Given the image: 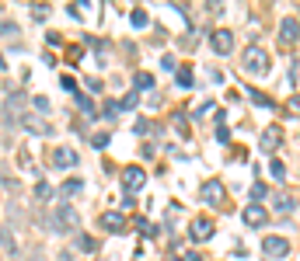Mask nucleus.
<instances>
[{
  "mask_svg": "<svg viewBox=\"0 0 300 261\" xmlns=\"http://www.w3.org/2000/svg\"><path fill=\"white\" fill-rule=\"evenodd\" d=\"M133 84H136V94H140V91H150V87H154V73L140 70V73L133 77Z\"/></svg>",
  "mask_w": 300,
  "mask_h": 261,
  "instance_id": "17",
  "label": "nucleus"
},
{
  "mask_svg": "<svg viewBox=\"0 0 300 261\" xmlns=\"http://www.w3.org/2000/svg\"><path fill=\"white\" fill-rule=\"evenodd\" d=\"M53 164H56V167H74L77 164V150H70V146H56V150H53Z\"/></svg>",
  "mask_w": 300,
  "mask_h": 261,
  "instance_id": "11",
  "label": "nucleus"
},
{
  "mask_svg": "<svg viewBox=\"0 0 300 261\" xmlns=\"http://www.w3.org/2000/svg\"><path fill=\"white\" fill-rule=\"evenodd\" d=\"M60 87H63V91H70V94H77V80H74V77H63V84H60Z\"/></svg>",
  "mask_w": 300,
  "mask_h": 261,
  "instance_id": "33",
  "label": "nucleus"
},
{
  "mask_svg": "<svg viewBox=\"0 0 300 261\" xmlns=\"http://www.w3.org/2000/svg\"><path fill=\"white\" fill-rule=\"evenodd\" d=\"M279 42H283V49L290 46H297V18L290 14V18H283V25H279Z\"/></svg>",
  "mask_w": 300,
  "mask_h": 261,
  "instance_id": "7",
  "label": "nucleus"
},
{
  "mask_svg": "<svg viewBox=\"0 0 300 261\" xmlns=\"http://www.w3.org/2000/svg\"><path fill=\"white\" fill-rule=\"evenodd\" d=\"M276 209H279V212H293V209H297V198L293 195H279L276 198Z\"/></svg>",
  "mask_w": 300,
  "mask_h": 261,
  "instance_id": "21",
  "label": "nucleus"
},
{
  "mask_svg": "<svg viewBox=\"0 0 300 261\" xmlns=\"http://www.w3.org/2000/svg\"><path fill=\"white\" fill-rule=\"evenodd\" d=\"M101 119H119V105L115 101H105L101 105Z\"/></svg>",
  "mask_w": 300,
  "mask_h": 261,
  "instance_id": "26",
  "label": "nucleus"
},
{
  "mask_svg": "<svg viewBox=\"0 0 300 261\" xmlns=\"http://www.w3.org/2000/svg\"><path fill=\"white\" fill-rule=\"evenodd\" d=\"M80 192H84V181H80V178H70V181H63V188H60V195H63V198L80 195Z\"/></svg>",
  "mask_w": 300,
  "mask_h": 261,
  "instance_id": "16",
  "label": "nucleus"
},
{
  "mask_svg": "<svg viewBox=\"0 0 300 261\" xmlns=\"http://www.w3.org/2000/svg\"><path fill=\"white\" fill-rule=\"evenodd\" d=\"M18 126H25L28 132H35V136H46L49 132V122L46 119H39V115H21V122Z\"/></svg>",
  "mask_w": 300,
  "mask_h": 261,
  "instance_id": "12",
  "label": "nucleus"
},
{
  "mask_svg": "<svg viewBox=\"0 0 300 261\" xmlns=\"http://www.w3.org/2000/svg\"><path fill=\"white\" fill-rule=\"evenodd\" d=\"M108 143H112V136H108V132H94V136H91V146H94V150H105Z\"/></svg>",
  "mask_w": 300,
  "mask_h": 261,
  "instance_id": "25",
  "label": "nucleus"
},
{
  "mask_svg": "<svg viewBox=\"0 0 300 261\" xmlns=\"http://www.w3.org/2000/svg\"><path fill=\"white\" fill-rule=\"evenodd\" d=\"M0 244H4V251H7V254H18V240H14V233H11L4 223H0Z\"/></svg>",
  "mask_w": 300,
  "mask_h": 261,
  "instance_id": "14",
  "label": "nucleus"
},
{
  "mask_svg": "<svg viewBox=\"0 0 300 261\" xmlns=\"http://www.w3.org/2000/svg\"><path fill=\"white\" fill-rule=\"evenodd\" d=\"M241 70H244L248 77H265V73H269V53L258 49V46H251V49L244 53V60H241Z\"/></svg>",
  "mask_w": 300,
  "mask_h": 261,
  "instance_id": "2",
  "label": "nucleus"
},
{
  "mask_svg": "<svg viewBox=\"0 0 300 261\" xmlns=\"http://www.w3.org/2000/svg\"><path fill=\"white\" fill-rule=\"evenodd\" d=\"M213 219H206V216H199V219H192V230H189V237L192 240H210L213 237Z\"/></svg>",
  "mask_w": 300,
  "mask_h": 261,
  "instance_id": "8",
  "label": "nucleus"
},
{
  "mask_svg": "<svg viewBox=\"0 0 300 261\" xmlns=\"http://www.w3.org/2000/svg\"><path fill=\"white\" fill-rule=\"evenodd\" d=\"M265 192H269L265 181H255V185H251V198H255V205H258V198H265Z\"/></svg>",
  "mask_w": 300,
  "mask_h": 261,
  "instance_id": "27",
  "label": "nucleus"
},
{
  "mask_svg": "<svg viewBox=\"0 0 300 261\" xmlns=\"http://www.w3.org/2000/svg\"><path fill=\"white\" fill-rule=\"evenodd\" d=\"M297 70H300V63H297V60H290V73H286L290 87H297Z\"/></svg>",
  "mask_w": 300,
  "mask_h": 261,
  "instance_id": "30",
  "label": "nucleus"
},
{
  "mask_svg": "<svg viewBox=\"0 0 300 261\" xmlns=\"http://www.w3.org/2000/svg\"><path fill=\"white\" fill-rule=\"evenodd\" d=\"M77 244H80V251H87V254H98V247H101V244H98L94 237H87V233H84V237H80Z\"/></svg>",
  "mask_w": 300,
  "mask_h": 261,
  "instance_id": "23",
  "label": "nucleus"
},
{
  "mask_svg": "<svg viewBox=\"0 0 300 261\" xmlns=\"http://www.w3.org/2000/svg\"><path fill=\"white\" fill-rule=\"evenodd\" d=\"M210 46H213L220 56H230V49H234V35H230L227 28H220V32H213V35H210Z\"/></svg>",
  "mask_w": 300,
  "mask_h": 261,
  "instance_id": "9",
  "label": "nucleus"
},
{
  "mask_svg": "<svg viewBox=\"0 0 300 261\" xmlns=\"http://www.w3.org/2000/svg\"><path fill=\"white\" fill-rule=\"evenodd\" d=\"M32 108H39V112H49V98H42V94H39V98H32Z\"/></svg>",
  "mask_w": 300,
  "mask_h": 261,
  "instance_id": "32",
  "label": "nucleus"
},
{
  "mask_svg": "<svg viewBox=\"0 0 300 261\" xmlns=\"http://www.w3.org/2000/svg\"><path fill=\"white\" fill-rule=\"evenodd\" d=\"M265 219H269V212H265L262 205H255V202L244 209V223H248V226H265Z\"/></svg>",
  "mask_w": 300,
  "mask_h": 261,
  "instance_id": "13",
  "label": "nucleus"
},
{
  "mask_svg": "<svg viewBox=\"0 0 300 261\" xmlns=\"http://www.w3.org/2000/svg\"><path fill=\"white\" fill-rule=\"evenodd\" d=\"M251 101H258V105H265V108L272 105V98H269V94H262V91H251Z\"/></svg>",
  "mask_w": 300,
  "mask_h": 261,
  "instance_id": "31",
  "label": "nucleus"
},
{
  "mask_svg": "<svg viewBox=\"0 0 300 261\" xmlns=\"http://www.w3.org/2000/svg\"><path fill=\"white\" fill-rule=\"evenodd\" d=\"M14 32H18V25L7 21V18H0V35H14Z\"/></svg>",
  "mask_w": 300,
  "mask_h": 261,
  "instance_id": "29",
  "label": "nucleus"
},
{
  "mask_svg": "<svg viewBox=\"0 0 300 261\" xmlns=\"http://www.w3.org/2000/svg\"><path fill=\"white\" fill-rule=\"evenodd\" d=\"M279 143H283V129H279V126H269V129L262 132V139H258V146H262L265 153H276Z\"/></svg>",
  "mask_w": 300,
  "mask_h": 261,
  "instance_id": "6",
  "label": "nucleus"
},
{
  "mask_svg": "<svg viewBox=\"0 0 300 261\" xmlns=\"http://www.w3.org/2000/svg\"><path fill=\"white\" fill-rule=\"evenodd\" d=\"M168 261H185V258H175V254H171V258H168Z\"/></svg>",
  "mask_w": 300,
  "mask_h": 261,
  "instance_id": "35",
  "label": "nucleus"
},
{
  "mask_svg": "<svg viewBox=\"0 0 300 261\" xmlns=\"http://www.w3.org/2000/svg\"><path fill=\"white\" fill-rule=\"evenodd\" d=\"M80 226V212H77L70 202H60L49 216V230H60V233H74Z\"/></svg>",
  "mask_w": 300,
  "mask_h": 261,
  "instance_id": "1",
  "label": "nucleus"
},
{
  "mask_svg": "<svg viewBox=\"0 0 300 261\" xmlns=\"http://www.w3.org/2000/svg\"><path fill=\"white\" fill-rule=\"evenodd\" d=\"M217 139H220V143H227V139H230V132H227V126H217Z\"/></svg>",
  "mask_w": 300,
  "mask_h": 261,
  "instance_id": "34",
  "label": "nucleus"
},
{
  "mask_svg": "<svg viewBox=\"0 0 300 261\" xmlns=\"http://www.w3.org/2000/svg\"><path fill=\"white\" fill-rule=\"evenodd\" d=\"M136 230H140V233H143V237H157V226H154V223H150V219H143V216H140V219H136Z\"/></svg>",
  "mask_w": 300,
  "mask_h": 261,
  "instance_id": "24",
  "label": "nucleus"
},
{
  "mask_svg": "<svg viewBox=\"0 0 300 261\" xmlns=\"http://www.w3.org/2000/svg\"><path fill=\"white\" fill-rule=\"evenodd\" d=\"M18 167L35 174V160H32V150H28V146H21V150H18Z\"/></svg>",
  "mask_w": 300,
  "mask_h": 261,
  "instance_id": "15",
  "label": "nucleus"
},
{
  "mask_svg": "<svg viewBox=\"0 0 300 261\" xmlns=\"http://www.w3.org/2000/svg\"><path fill=\"white\" fill-rule=\"evenodd\" d=\"M175 80H178V87H192V66H178Z\"/></svg>",
  "mask_w": 300,
  "mask_h": 261,
  "instance_id": "19",
  "label": "nucleus"
},
{
  "mask_svg": "<svg viewBox=\"0 0 300 261\" xmlns=\"http://www.w3.org/2000/svg\"><path fill=\"white\" fill-rule=\"evenodd\" d=\"M136 101H140V94H136V91H129V94H126L122 101H115V105H119V112H133V108H136Z\"/></svg>",
  "mask_w": 300,
  "mask_h": 261,
  "instance_id": "20",
  "label": "nucleus"
},
{
  "mask_svg": "<svg viewBox=\"0 0 300 261\" xmlns=\"http://www.w3.org/2000/svg\"><path fill=\"white\" fill-rule=\"evenodd\" d=\"M203 202H206V205H213V209H220V205L227 202V188H224V181H217V178L203 181Z\"/></svg>",
  "mask_w": 300,
  "mask_h": 261,
  "instance_id": "3",
  "label": "nucleus"
},
{
  "mask_svg": "<svg viewBox=\"0 0 300 261\" xmlns=\"http://www.w3.org/2000/svg\"><path fill=\"white\" fill-rule=\"evenodd\" d=\"M269 174H272V178H276V181H283V178H286V164H283V160H279V157H276V160H272V164H269Z\"/></svg>",
  "mask_w": 300,
  "mask_h": 261,
  "instance_id": "22",
  "label": "nucleus"
},
{
  "mask_svg": "<svg viewBox=\"0 0 300 261\" xmlns=\"http://www.w3.org/2000/svg\"><path fill=\"white\" fill-rule=\"evenodd\" d=\"M133 28H147V11H133Z\"/></svg>",
  "mask_w": 300,
  "mask_h": 261,
  "instance_id": "28",
  "label": "nucleus"
},
{
  "mask_svg": "<svg viewBox=\"0 0 300 261\" xmlns=\"http://www.w3.org/2000/svg\"><path fill=\"white\" fill-rule=\"evenodd\" d=\"M53 198V185L49 181H35V202L42 205V202H49Z\"/></svg>",
  "mask_w": 300,
  "mask_h": 261,
  "instance_id": "18",
  "label": "nucleus"
},
{
  "mask_svg": "<svg viewBox=\"0 0 300 261\" xmlns=\"http://www.w3.org/2000/svg\"><path fill=\"white\" fill-rule=\"evenodd\" d=\"M143 185H147V171H143V167H136V164L122 167V188H126V192H140Z\"/></svg>",
  "mask_w": 300,
  "mask_h": 261,
  "instance_id": "4",
  "label": "nucleus"
},
{
  "mask_svg": "<svg viewBox=\"0 0 300 261\" xmlns=\"http://www.w3.org/2000/svg\"><path fill=\"white\" fill-rule=\"evenodd\" d=\"M98 223H101L108 233H122V230H126V216H122V212H115V209H112V212H101V219H98Z\"/></svg>",
  "mask_w": 300,
  "mask_h": 261,
  "instance_id": "10",
  "label": "nucleus"
},
{
  "mask_svg": "<svg viewBox=\"0 0 300 261\" xmlns=\"http://www.w3.org/2000/svg\"><path fill=\"white\" fill-rule=\"evenodd\" d=\"M262 251H265L269 258H286V254H290V240H286V237L269 233V237L262 240Z\"/></svg>",
  "mask_w": 300,
  "mask_h": 261,
  "instance_id": "5",
  "label": "nucleus"
}]
</instances>
